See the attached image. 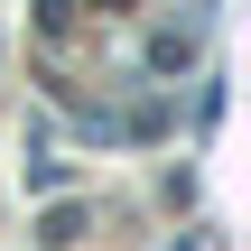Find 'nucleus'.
<instances>
[{"instance_id": "1", "label": "nucleus", "mask_w": 251, "mask_h": 251, "mask_svg": "<svg viewBox=\"0 0 251 251\" xmlns=\"http://www.w3.org/2000/svg\"><path fill=\"white\" fill-rule=\"evenodd\" d=\"M186 56H196V37H186V28H158V37H149V65H158V75H177Z\"/></svg>"}, {"instance_id": "2", "label": "nucleus", "mask_w": 251, "mask_h": 251, "mask_svg": "<svg viewBox=\"0 0 251 251\" xmlns=\"http://www.w3.org/2000/svg\"><path fill=\"white\" fill-rule=\"evenodd\" d=\"M37 242H47V251H65V242H84V205H56V214L37 224Z\"/></svg>"}]
</instances>
